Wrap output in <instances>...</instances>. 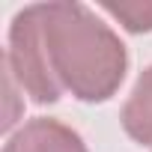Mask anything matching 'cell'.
<instances>
[{"label":"cell","mask_w":152,"mask_h":152,"mask_svg":"<svg viewBox=\"0 0 152 152\" xmlns=\"http://www.w3.org/2000/svg\"><path fill=\"white\" fill-rule=\"evenodd\" d=\"M107 15H113L128 33H152V3L128 0V3H102Z\"/></svg>","instance_id":"cell-5"},{"label":"cell","mask_w":152,"mask_h":152,"mask_svg":"<svg viewBox=\"0 0 152 152\" xmlns=\"http://www.w3.org/2000/svg\"><path fill=\"white\" fill-rule=\"evenodd\" d=\"M3 66L12 72L21 93H27L36 104H54L63 96V87L51 69V57L42 36V3L24 6L12 18Z\"/></svg>","instance_id":"cell-2"},{"label":"cell","mask_w":152,"mask_h":152,"mask_svg":"<svg viewBox=\"0 0 152 152\" xmlns=\"http://www.w3.org/2000/svg\"><path fill=\"white\" fill-rule=\"evenodd\" d=\"M42 36L63 90L81 102H107L125 81L128 51L122 39L84 3H42Z\"/></svg>","instance_id":"cell-1"},{"label":"cell","mask_w":152,"mask_h":152,"mask_svg":"<svg viewBox=\"0 0 152 152\" xmlns=\"http://www.w3.org/2000/svg\"><path fill=\"white\" fill-rule=\"evenodd\" d=\"M122 128L131 140L152 146V66L140 72V78L122 104Z\"/></svg>","instance_id":"cell-4"},{"label":"cell","mask_w":152,"mask_h":152,"mask_svg":"<svg viewBox=\"0 0 152 152\" xmlns=\"http://www.w3.org/2000/svg\"><path fill=\"white\" fill-rule=\"evenodd\" d=\"M3 152H90L84 137L60 119L36 116L9 134Z\"/></svg>","instance_id":"cell-3"}]
</instances>
